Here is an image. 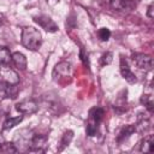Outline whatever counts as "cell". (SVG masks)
I'll list each match as a JSON object with an SVG mask.
<instances>
[{
	"mask_svg": "<svg viewBox=\"0 0 154 154\" xmlns=\"http://www.w3.org/2000/svg\"><path fill=\"white\" fill-rule=\"evenodd\" d=\"M12 61H13V64H14L18 69H20V70H25V69H26V64H28L26 58H25V55L22 54L20 52H14V53L12 54Z\"/></svg>",
	"mask_w": 154,
	"mask_h": 154,
	"instance_id": "8fae6325",
	"label": "cell"
},
{
	"mask_svg": "<svg viewBox=\"0 0 154 154\" xmlns=\"http://www.w3.org/2000/svg\"><path fill=\"white\" fill-rule=\"evenodd\" d=\"M16 109L22 114H34L37 112L38 106L35 100L28 99V100H23V101L18 102L16 105Z\"/></svg>",
	"mask_w": 154,
	"mask_h": 154,
	"instance_id": "8992f818",
	"label": "cell"
},
{
	"mask_svg": "<svg viewBox=\"0 0 154 154\" xmlns=\"http://www.w3.org/2000/svg\"><path fill=\"white\" fill-rule=\"evenodd\" d=\"M23 120V116H18V117H10L4 122V130H8L12 129L13 126L18 125L20 122Z\"/></svg>",
	"mask_w": 154,
	"mask_h": 154,
	"instance_id": "9a60e30c",
	"label": "cell"
},
{
	"mask_svg": "<svg viewBox=\"0 0 154 154\" xmlns=\"http://www.w3.org/2000/svg\"><path fill=\"white\" fill-rule=\"evenodd\" d=\"M120 73H122L123 78H124L126 82H129L130 84H134V83L137 82V78H136L135 73L130 70V67H129V65H128V61H126L123 57L120 58Z\"/></svg>",
	"mask_w": 154,
	"mask_h": 154,
	"instance_id": "ba28073f",
	"label": "cell"
},
{
	"mask_svg": "<svg viewBox=\"0 0 154 154\" xmlns=\"http://www.w3.org/2000/svg\"><path fill=\"white\" fill-rule=\"evenodd\" d=\"M103 116H105V109L102 107H93L89 111V117L97 120L99 123H101V120L103 119Z\"/></svg>",
	"mask_w": 154,
	"mask_h": 154,
	"instance_id": "5bb4252c",
	"label": "cell"
},
{
	"mask_svg": "<svg viewBox=\"0 0 154 154\" xmlns=\"http://www.w3.org/2000/svg\"><path fill=\"white\" fill-rule=\"evenodd\" d=\"M97 35H99L100 40L107 41V40L111 37V31H109V29H107V28H101V29H99Z\"/></svg>",
	"mask_w": 154,
	"mask_h": 154,
	"instance_id": "44dd1931",
	"label": "cell"
},
{
	"mask_svg": "<svg viewBox=\"0 0 154 154\" xmlns=\"http://www.w3.org/2000/svg\"><path fill=\"white\" fill-rule=\"evenodd\" d=\"M141 102L146 106L147 109H149L150 112L153 111V100H152V96L150 95H143L142 99H141Z\"/></svg>",
	"mask_w": 154,
	"mask_h": 154,
	"instance_id": "ffe728a7",
	"label": "cell"
},
{
	"mask_svg": "<svg viewBox=\"0 0 154 154\" xmlns=\"http://www.w3.org/2000/svg\"><path fill=\"white\" fill-rule=\"evenodd\" d=\"M46 143H47V137L46 136L37 135V134L32 132L26 149L30 150V152H43L45 147H46Z\"/></svg>",
	"mask_w": 154,
	"mask_h": 154,
	"instance_id": "5b68a950",
	"label": "cell"
},
{
	"mask_svg": "<svg viewBox=\"0 0 154 154\" xmlns=\"http://www.w3.org/2000/svg\"><path fill=\"white\" fill-rule=\"evenodd\" d=\"M132 61L135 63V65L144 71H150L153 67V59L150 55L144 54V53H132L131 55Z\"/></svg>",
	"mask_w": 154,
	"mask_h": 154,
	"instance_id": "277c9868",
	"label": "cell"
},
{
	"mask_svg": "<svg viewBox=\"0 0 154 154\" xmlns=\"http://www.w3.org/2000/svg\"><path fill=\"white\" fill-rule=\"evenodd\" d=\"M129 1L132 4V6H134V7H135V6H136V5L140 2V0H129Z\"/></svg>",
	"mask_w": 154,
	"mask_h": 154,
	"instance_id": "603a6c76",
	"label": "cell"
},
{
	"mask_svg": "<svg viewBox=\"0 0 154 154\" xmlns=\"http://www.w3.org/2000/svg\"><path fill=\"white\" fill-rule=\"evenodd\" d=\"M71 75L72 69L67 61H60L53 69V78L55 82L63 83V81H67V78H70Z\"/></svg>",
	"mask_w": 154,
	"mask_h": 154,
	"instance_id": "3957f363",
	"label": "cell"
},
{
	"mask_svg": "<svg viewBox=\"0 0 154 154\" xmlns=\"http://www.w3.org/2000/svg\"><path fill=\"white\" fill-rule=\"evenodd\" d=\"M34 20L42 28L45 29L46 31L48 32H55L58 30V25L55 24V22L49 18L48 16H45V14H41V16H36L34 17Z\"/></svg>",
	"mask_w": 154,
	"mask_h": 154,
	"instance_id": "52a82bcc",
	"label": "cell"
},
{
	"mask_svg": "<svg viewBox=\"0 0 154 154\" xmlns=\"http://www.w3.org/2000/svg\"><path fill=\"white\" fill-rule=\"evenodd\" d=\"M140 150L142 153H153V150H154V137H153V135H148L141 141Z\"/></svg>",
	"mask_w": 154,
	"mask_h": 154,
	"instance_id": "9c48e42d",
	"label": "cell"
},
{
	"mask_svg": "<svg viewBox=\"0 0 154 154\" xmlns=\"http://www.w3.org/2000/svg\"><path fill=\"white\" fill-rule=\"evenodd\" d=\"M12 60V54L10 53V51L4 47L0 46V64H8Z\"/></svg>",
	"mask_w": 154,
	"mask_h": 154,
	"instance_id": "2e32d148",
	"label": "cell"
},
{
	"mask_svg": "<svg viewBox=\"0 0 154 154\" xmlns=\"http://www.w3.org/2000/svg\"><path fill=\"white\" fill-rule=\"evenodd\" d=\"M19 77L14 70L7 66V64H0V83L6 85H17Z\"/></svg>",
	"mask_w": 154,
	"mask_h": 154,
	"instance_id": "7a4b0ae2",
	"label": "cell"
},
{
	"mask_svg": "<svg viewBox=\"0 0 154 154\" xmlns=\"http://www.w3.org/2000/svg\"><path fill=\"white\" fill-rule=\"evenodd\" d=\"M154 5L153 4H150L149 6H148V11H147V14H148V17L150 18V19H153L154 18Z\"/></svg>",
	"mask_w": 154,
	"mask_h": 154,
	"instance_id": "7402d4cb",
	"label": "cell"
},
{
	"mask_svg": "<svg viewBox=\"0 0 154 154\" xmlns=\"http://www.w3.org/2000/svg\"><path fill=\"white\" fill-rule=\"evenodd\" d=\"M1 25H2V17L0 16V26H1Z\"/></svg>",
	"mask_w": 154,
	"mask_h": 154,
	"instance_id": "cb8c5ba5",
	"label": "cell"
},
{
	"mask_svg": "<svg viewBox=\"0 0 154 154\" xmlns=\"http://www.w3.org/2000/svg\"><path fill=\"white\" fill-rule=\"evenodd\" d=\"M111 7L116 11L131 10L134 6L129 0H111Z\"/></svg>",
	"mask_w": 154,
	"mask_h": 154,
	"instance_id": "30bf717a",
	"label": "cell"
},
{
	"mask_svg": "<svg viewBox=\"0 0 154 154\" xmlns=\"http://www.w3.org/2000/svg\"><path fill=\"white\" fill-rule=\"evenodd\" d=\"M72 137H73V131H71V130H67V131H65L64 132V135H63V137H61V142H60V148H59V152L60 150H63L66 146H69L70 144V142L72 141Z\"/></svg>",
	"mask_w": 154,
	"mask_h": 154,
	"instance_id": "e0dca14e",
	"label": "cell"
},
{
	"mask_svg": "<svg viewBox=\"0 0 154 154\" xmlns=\"http://www.w3.org/2000/svg\"><path fill=\"white\" fill-rule=\"evenodd\" d=\"M22 45L29 51H37L42 42L41 32L34 26H25L22 30Z\"/></svg>",
	"mask_w": 154,
	"mask_h": 154,
	"instance_id": "6da1fadb",
	"label": "cell"
},
{
	"mask_svg": "<svg viewBox=\"0 0 154 154\" xmlns=\"http://www.w3.org/2000/svg\"><path fill=\"white\" fill-rule=\"evenodd\" d=\"M112 60H113V54H112L111 52H106V53L102 54V57H101V59H100V64H101L102 66H105V65L111 64Z\"/></svg>",
	"mask_w": 154,
	"mask_h": 154,
	"instance_id": "d6986e66",
	"label": "cell"
},
{
	"mask_svg": "<svg viewBox=\"0 0 154 154\" xmlns=\"http://www.w3.org/2000/svg\"><path fill=\"white\" fill-rule=\"evenodd\" d=\"M17 148L14 146V143H1L0 144V153H16Z\"/></svg>",
	"mask_w": 154,
	"mask_h": 154,
	"instance_id": "ac0fdd59",
	"label": "cell"
},
{
	"mask_svg": "<svg viewBox=\"0 0 154 154\" xmlns=\"http://www.w3.org/2000/svg\"><path fill=\"white\" fill-rule=\"evenodd\" d=\"M99 125L100 123L93 118H88V122H87V125H85V130H87V135L88 136H95L99 131Z\"/></svg>",
	"mask_w": 154,
	"mask_h": 154,
	"instance_id": "7c38bea8",
	"label": "cell"
},
{
	"mask_svg": "<svg viewBox=\"0 0 154 154\" xmlns=\"http://www.w3.org/2000/svg\"><path fill=\"white\" fill-rule=\"evenodd\" d=\"M136 131V126H134V125H126L125 128H123V130L119 132V135H118V137H117V141L119 142V143H122L125 138H128L132 132H135Z\"/></svg>",
	"mask_w": 154,
	"mask_h": 154,
	"instance_id": "4fadbf2b",
	"label": "cell"
}]
</instances>
